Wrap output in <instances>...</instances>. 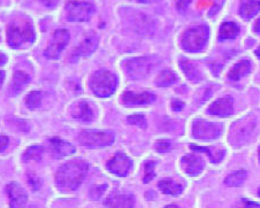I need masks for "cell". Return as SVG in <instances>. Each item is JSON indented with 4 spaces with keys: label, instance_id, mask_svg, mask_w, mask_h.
Returning a JSON list of instances; mask_svg holds the SVG:
<instances>
[{
    "label": "cell",
    "instance_id": "obj_45",
    "mask_svg": "<svg viewBox=\"0 0 260 208\" xmlns=\"http://www.w3.org/2000/svg\"><path fill=\"white\" fill-rule=\"evenodd\" d=\"M258 158H259V163H260V147H259V151H258Z\"/></svg>",
    "mask_w": 260,
    "mask_h": 208
},
{
    "label": "cell",
    "instance_id": "obj_13",
    "mask_svg": "<svg viewBox=\"0 0 260 208\" xmlns=\"http://www.w3.org/2000/svg\"><path fill=\"white\" fill-rule=\"evenodd\" d=\"M6 193L10 198L11 208H24L28 202V194L25 190L16 182L6 185Z\"/></svg>",
    "mask_w": 260,
    "mask_h": 208
},
{
    "label": "cell",
    "instance_id": "obj_39",
    "mask_svg": "<svg viewBox=\"0 0 260 208\" xmlns=\"http://www.w3.org/2000/svg\"><path fill=\"white\" fill-rule=\"evenodd\" d=\"M38 2L42 3L43 5L47 8H54L55 6L58 5L60 0H38Z\"/></svg>",
    "mask_w": 260,
    "mask_h": 208
},
{
    "label": "cell",
    "instance_id": "obj_32",
    "mask_svg": "<svg viewBox=\"0 0 260 208\" xmlns=\"http://www.w3.org/2000/svg\"><path fill=\"white\" fill-rule=\"evenodd\" d=\"M106 189H107V185L106 184L94 185V186H92V188L90 189L89 196H90L91 199H93V200H98V199L102 198L104 192L106 191Z\"/></svg>",
    "mask_w": 260,
    "mask_h": 208
},
{
    "label": "cell",
    "instance_id": "obj_24",
    "mask_svg": "<svg viewBox=\"0 0 260 208\" xmlns=\"http://www.w3.org/2000/svg\"><path fill=\"white\" fill-rule=\"evenodd\" d=\"M260 12V2L258 0H245L242 3L240 8V14L245 20L252 19Z\"/></svg>",
    "mask_w": 260,
    "mask_h": 208
},
{
    "label": "cell",
    "instance_id": "obj_22",
    "mask_svg": "<svg viewBox=\"0 0 260 208\" xmlns=\"http://www.w3.org/2000/svg\"><path fill=\"white\" fill-rule=\"evenodd\" d=\"M251 69H252V63H251L249 60H242V61L237 62L235 66L231 69V72L228 74L229 80L232 81L241 80L242 77L248 75V74L251 72Z\"/></svg>",
    "mask_w": 260,
    "mask_h": 208
},
{
    "label": "cell",
    "instance_id": "obj_37",
    "mask_svg": "<svg viewBox=\"0 0 260 208\" xmlns=\"http://www.w3.org/2000/svg\"><path fill=\"white\" fill-rule=\"evenodd\" d=\"M8 144H10V140H8V137L0 135V153L7 149Z\"/></svg>",
    "mask_w": 260,
    "mask_h": 208
},
{
    "label": "cell",
    "instance_id": "obj_30",
    "mask_svg": "<svg viewBox=\"0 0 260 208\" xmlns=\"http://www.w3.org/2000/svg\"><path fill=\"white\" fill-rule=\"evenodd\" d=\"M43 152H44V150H43L42 146H31V147H28V149L25 150V152L23 153L22 158L24 161L41 160Z\"/></svg>",
    "mask_w": 260,
    "mask_h": 208
},
{
    "label": "cell",
    "instance_id": "obj_18",
    "mask_svg": "<svg viewBox=\"0 0 260 208\" xmlns=\"http://www.w3.org/2000/svg\"><path fill=\"white\" fill-rule=\"evenodd\" d=\"M71 115L75 120L82 121V122L89 123L93 120L94 114L92 108L90 107L89 102L79 101L75 102L71 108Z\"/></svg>",
    "mask_w": 260,
    "mask_h": 208
},
{
    "label": "cell",
    "instance_id": "obj_11",
    "mask_svg": "<svg viewBox=\"0 0 260 208\" xmlns=\"http://www.w3.org/2000/svg\"><path fill=\"white\" fill-rule=\"evenodd\" d=\"M107 170L119 177H125L133 168V161L123 153H116L106 163Z\"/></svg>",
    "mask_w": 260,
    "mask_h": 208
},
{
    "label": "cell",
    "instance_id": "obj_7",
    "mask_svg": "<svg viewBox=\"0 0 260 208\" xmlns=\"http://www.w3.org/2000/svg\"><path fill=\"white\" fill-rule=\"evenodd\" d=\"M64 10L67 20L71 22H86L92 17L96 8L90 3L71 0L66 4Z\"/></svg>",
    "mask_w": 260,
    "mask_h": 208
},
{
    "label": "cell",
    "instance_id": "obj_38",
    "mask_svg": "<svg viewBox=\"0 0 260 208\" xmlns=\"http://www.w3.org/2000/svg\"><path fill=\"white\" fill-rule=\"evenodd\" d=\"M171 105H172L173 111H175V112H180V111L183 110V107H184V103L182 102L181 100H177V99H174V100H172Z\"/></svg>",
    "mask_w": 260,
    "mask_h": 208
},
{
    "label": "cell",
    "instance_id": "obj_19",
    "mask_svg": "<svg viewBox=\"0 0 260 208\" xmlns=\"http://www.w3.org/2000/svg\"><path fill=\"white\" fill-rule=\"evenodd\" d=\"M108 208H133L135 205V197L132 194H112L105 200Z\"/></svg>",
    "mask_w": 260,
    "mask_h": 208
},
{
    "label": "cell",
    "instance_id": "obj_5",
    "mask_svg": "<svg viewBox=\"0 0 260 208\" xmlns=\"http://www.w3.org/2000/svg\"><path fill=\"white\" fill-rule=\"evenodd\" d=\"M122 68L127 76L132 80H143L153 71L154 62L146 56L127 59L122 62Z\"/></svg>",
    "mask_w": 260,
    "mask_h": 208
},
{
    "label": "cell",
    "instance_id": "obj_44",
    "mask_svg": "<svg viewBox=\"0 0 260 208\" xmlns=\"http://www.w3.org/2000/svg\"><path fill=\"white\" fill-rule=\"evenodd\" d=\"M165 208H179V207H177L176 205H168V206H166Z\"/></svg>",
    "mask_w": 260,
    "mask_h": 208
},
{
    "label": "cell",
    "instance_id": "obj_1",
    "mask_svg": "<svg viewBox=\"0 0 260 208\" xmlns=\"http://www.w3.org/2000/svg\"><path fill=\"white\" fill-rule=\"evenodd\" d=\"M89 170V164L82 159L63 163L55 174V185L62 192L75 191L83 183Z\"/></svg>",
    "mask_w": 260,
    "mask_h": 208
},
{
    "label": "cell",
    "instance_id": "obj_41",
    "mask_svg": "<svg viewBox=\"0 0 260 208\" xmlns=\"http://www.w3.org/2000/svg\"><path fill=\"white\" fill-rule=\"evenodd\" d=\"M5 76H6L5 72L0 71V89H2V86L4 84V81H5Z\"/></svg>",
    "mask_w": 260,
    "mask_h": 208
},
{
    "label": "cell",
    "instance_id": "obj_28",
    "mask_svg": "<svg viewBox=\"0 0 260 208\" xmlns=\"http://www.w3.org/2000/svg\"><path fill=\"white\" fill-rule=\"evenodd\" d=\"M177 76L174 72L172 71H164L155 80V84L160 88H166V86H171L172 84L176 83Z\"/></svg>",
    "mask_w": 260,
    "mask_h": 208
},
{
    "label": "cell",
    "instance_id": "obj_40",
    "mask_svg": "<svg viewBox=\"0 0 260 208\" xmlns=\"http://www.w3.org/2000/svg\"><path fill=\"white\" fill-rule=\"evenodd\" d=\"M6 62H7L6 54H4V53H2V52H0V66H2V64H5Z\"/></svg>",
    "mask_w": 260,
    "mask_h": 208
},
{
    "label": "cell",
    "instance_id": "obj_29",
    "mask_svg": "<svg viewBox=\"0 0 260 208\" xmlns=\"http://www.w3.org/2000/svg\"><path fill=\"white\" fill-rule=\"evenodd\" d=\"M43 100V93L40 92V91H32L29 94H27L25 97V106H27L29 110H36L41 106Z\"/></svg>",
    "mask_w": 260,
    "mask_h": 208
},
{
    "label": "cell",
    "instance_id": "obj_4",
    "mask_svg": "<svg viewBox=\"0 0 260 208\" xmlns=\"http://www.w3.org/2000/svg\"><path fill=\"white\" fill-rule=\"evenodd\" d=\"M210 38V28L205 24L190 28L182 34L181 46L182 49L190 53H197L203 51Z\"/></svg>",
    "mask_w": 260,
    "mask_h": 208
},
{
    "label": "cell",
    "instance_id": "obj_26",
    "mask_svg": "<svg viewBox=\"0 0 260 208\" xmlns=\"http://www.w3.org/2000/svg\"><path fill=\"white\" fill-rule=\"evenodd\" d=\"M240 34V27L235 22H224L220 25L219 40L227 41L234 40Z\"/></svg>",
    "mask_w": 260,
    "mask_h": 208
},
{
    "label": "cell",
    "instance_id": "obj_27",
    "mask_svg": "<svg viewBox=\"0 0 260 208\" xmlns=\"http://www.w3.org/2000/svg\"><path fill=\"white\" fill-rule=\"evenodd\" d=\"M248 174H246L245 170H238L234 171L232 174H229L226 180H224V184L227 186H233V188H237V186H241L244 183Z\"/></svg>",
    "mask_w": 260,
    "mask_h": 208
},
{
    "label": "cell",
    "instance_id": "obj_35",
    "mask_svg": "<svg viewBox=\"0 0 260 208\" xmlns=\"http://www.w3.org/2000/svg\"><path fill=\"white\" fill-rule=\"evenodd\" d=\"M28 183H29L30 186H31L34 191H36V190L40 189L41 185H42L41 180L38 179V177H37L36 175H34V174H30V175L28 176Z\"/></svg>",
    "mask_w": 260,
    "mask_h": 208
},
{
    "label": "cell",
    "instance_id": "obj_9",
    "mask_svg": "<svg viewBox=\"0 0 260 208\" xmlns=\"http://www.w3.org/2000/svg\"><path fill=\"white\" fill-rule=\"evenodd\" d=\"M71 34L67 29H58L52 34L50 44L44 51V55L50 60H57L68 45Z\"/></svg>",
    "mask_w": 260,
    "mask_h": 208
},
{
    "label": "cell",
    "instance_id": "obj_21",
    "mask_svg": "<svg viewBox=\"0 0 260 208\" xmlns=\"http://www.w3.org/2000/svg\"><path fill=\"white\" fill-rule=\"evenodd\" d=\"M180 67L182 72L184 73V75L187 79L192 82V83H198L203 80V75L199 68L191 61H188V60H181L180 61Z\"/></svg>",
    "mask_w": 260,
    "mask_h": 208
},
{
    "label": "cell",
    "instance_id": "obj_2",
    "mask_svg": "<svg viewBox=\"0 0 260 208\" xmlns=\"http://www.w3.org/2000/svg\"><path fill=\"white\" fill-rule=\"evenodd\" d=\"M36 40L34 25L27 17H21L8 23L6 29V41L12 49H20L21 46L32 44Z\"/></svg>",
    "mask_w": 260,
    "mask_h": 208
},
{
    "label": "cell",
    "instance_id": "obj_33",
    "mask_svg": "<svg viewBox=\"0 0 260 208\" xmlns=\"http://www.w3.org/2000/svg\"><path fill=\"white\" fill-rule=\"evenodd\" d=\"M129 124L136 125V127H140L142 129L146 128V120L143 115H132L128 118Z\"/></svg>",
    "mask_w": 260,
    "mask_h": 208
},
{
    "label": "cell",
    "instance_id": "obj_31",
    "mask_svg": "<svg viewBox=\"0 0 260 208\" xmlns=\"http://www.w3.org/2000/svg\"><path fill=\"white\" fill-rule=\"evenodd\" d=\"M155 176V162L154 161H146L144 164V183H149L152 181Z\"/></svg>",
    "mask_w": 260,
    "mask_h": 208
},
{
    "label": "cell",
    "instance_id": "obj_23",
    "mask_svg": "<svg viewBox=\"0 0 260 208\" xmlns=\"http://www.w3.org/2000/svg\"><path fill=\"white\" fill-rule=\"evenodd\" d=\"M192 150L196 151V152H203V153H206L209 155V159L211 160V162L213 163H219L222 161V159L224 158V155H226V151L223 149H214V147H202V146H198V145H193L191 144L190 145Z\"/></svg>",
    "mask_w": 260,
    "mask_h": 208
},
{
    "label": "cell",
    "instance_id": "obj_12",
    "mask_svg": "<svg viewBox=\"0 0 260 208\" xmlns=\"http://www.w3.org/2000/svg\"><path fill=\"white\" fill-rule=\"evenodd\" d=\"M99 37L97 33L89 32L84 37V40L80 43V45L76 47L73 52V61H75L79 58H88L94 51L98 49Z\"/></svg>",
    "mask_w": 260,
    "mask_h": 208
},
{
    "label": "cell",
    "instance_id": "obj_16",
    "mask_svg": "<svg viewBox=\"0 0 260 208\" xmlns=\"http://www.w3.org/2000/svg\"><path fill=\"white\" fill-rule=\"evenodd\" d=\"M181 167L185 174L190 176H197L203 171L204 161L196 155L187 154L181 160Z\"/></svg>",
    "mask_w": 260,
    "mask_h": 208
},
{
    "label": "cell",
    "instance_id": "obj_8",
    "mask_svg": "<svg viewBox=\"0 0 260 208\" xmlns=\"http://www.w3.org/2000/svg\"><path fill=\"white\" fill-rule=\"evenodd\" d=\"M222 133V125L220 123L197 119L192 123V137L201 141H212L219 138Z\"/></svg>",
    "mask_w": 260,
    "mask_h": 208
},
{
    "label": "cell",
    "instance_id": "obj_3",
    "mask_svg": "<svg viewBox=\"0 0 260 208\" xmlns=\"http://www.w3.org/2000/svg\"><path fill=\"white\" fill-rule=\"evenodd\" d=\"M90 89L99 98H108L115 92L118 79L110 71H97L92 74L89 82Z\"/></svg>",
    "mask_w": 260,
    "mask_h": 208
},
{
    "label": "cell",
    "instance_id": "obj_43",
    "mask_svg": "<svg viewBox=\"0 0 260 208\" xmlns=\"http://www.w3.org/2000/svg\"><path fill=\"white\" fill-rule=\"evenodd\" d=\"M255 55H257V56H258V58L260 59V46L258 47V49H257V51H255Z\"/></svg>",
    "mask_w": 260,
    "mask_h": 208
},
{
    "label": "cell",
    "instance_id": "obj_15",
    "mask_svg": "<svg viewBox=\"0 0 260 208\" xmlns=\"http://www.w3.org/2000/svg\"><path fill=\"white\" fill-rule=\"evenodd\" d=\"M155 100V96L151 92H130L125 91L122 94V102L125 106H137V105H147Z\"/></svg>",
    "mask_w": 260,
    "mask_h": 208
},
{
    "label": "cell",
    "instance_id": "obj_42",
    "mask_svg": "<svg viewBox=\"0 0 260 208\" xmlns=\"http://www.w3.org/2000/svg\"><path fill=\"white\" fill-rule=\"evenodd\" d=\"M253 30L257 33H260V17L257 20V22L254 23V27H253Z\"/></svg>",
    "mask_w": 260,
    "mask_h": 208
},
{
    "label": "cell",
    "instance_id": "obj_25",
    "mask_svg": "<svg viewBox=\"0 0 260 208\" xmlns=\"http://www.w3.org/2000/svg\"><path fill=\"white\" fill-rule=\"evenodd\" d=\"M160 191L170 196H179L183 192V185L173 180H162L158 183Z\"/></svg>",
    "mask_w": 260,
    "mask_h": 208
},
{
    "label": "cell",
    "instance_id": "obj_36",
    "mask_svg": "<svg viewBox=\"0 0 260 208\" xmlns=\"http://www.w3.org/2000/svg\"><path fill=\"white\" fill-rule=\"evenodd\" d=\"M192 0H177L176 3V10L180 11V12H184L187 10L188 6L190 5V3H191Z\"/></svg>",
    "mask_w": 260,
    "mask_h": 208
},
{
    "label": "cell",
    "instance_id": "obj_17",
    "mask_svg": "<svg viewBox=\"0 0 260 208\" xmlns=\"http://www.w3.org/2000/svg\"><path fill=\"white\" fill-rule=\"evenodd\" d=\"M49 145L52 154L55 158L69 157V155H73L76 152L75 147L71 143L64 142L63 140H60V138H52V140L49 141Z\"/></svg>",
    "mask_w": 260,
    "mask_h": 208
},
{
    "label": "cell",
    "instance_id": "obj_47",
    "mask_svg": "<svg viewBox=\"0 0 260 208\" xmlns=\"http://www.w3.org/2000/svg\"><path fill=\"white\" fill-rule=\"evenodd\" d=\"M258 194H259V197H260V188H259V191H258Z\"/></svg>",
    "mask_w": 260,
    "mask_h": 208
},
{
    "label": "cell",
    "instance_id": "obj_6",
    "mask_svg": "<svg viewBox=\"0 0 260 208\" xmlns=\"http://www.w3.org/2000/svg\"><path fill=\"white\" fill-rule=\"evenodd\" d=\"M115 136L108 130H83L77 135L81 145L88 147L110 146L114 143Z\"/></svg>",
    "mask_w": 260,
    "mask_h": 208
},
{
    "label": "cell",
    "instance_id": "obj_20",
    "mask_svg": "<svg viewBox=\"0 0 260 208\" xmlns=\"http://www.w3.org/2000/svg\"><path fill=\"white\" fill-rule=\"evenodd\" d=\"M30 82V76L22 71H16L13 76L11 88H10V96L15 97L22 91L27 84Z\"/></svg>",
    "mask_w": 260,
    "mask_h": 208
},
{
    "label": "cell",
    "instance_id": "obj_34",
    "mask_svg": "<svg viewBox=\"0 0 260 208\" xmlns=\"http://www.w3.org/2000/svg\"><path fill=\"white\" fill-rule=\"evenodd\" d=\"M155 150H157V152L159 153H166V152H170L172 150V144L168 141H159L157 144H155Z\"/></svg>",
    "mask_w": 260,
    "mask_h": 208
},
{
    "label": "cell",
    "instance_id": "obj_46",
    "mask_svg": "<svg viewBox=\"0 0 260 208\" xmlns=\"http://www.w3.org/2000/svg\"><path fill=\"white\" fill-rule=\"evenodd\" d=\"M138 2H140V3H146L147 0H138Z\"/></svg>",
    "mask_w": 260,
    "mask_h": 208
},
{
    "label": "cell",
    "instance_id": "obj_10",
    "mask_svg": "<svg viewBox=\"0 0 260 208\" xmlns=\"http://www.w3.org/2000/svg\"><path fill=\"white\" fill-rule=\"evenodd\" d=\"M254 125L255 122L251 118H244L236 121L235 125L232 127V144L235 145L236 142H238L237 145H241L244 143L243 141L248 142L251 133L254 130Z\"/></svg>",
    "mask_w": 260,
    "mask_h": 208
},
{
    "label": "cell",
    "instance_id": "obj_14",
    "mask_svg": "<svg viewBox=\"0 0 260 208\" xmlns=\"http://www.w3.org/2000/svg\"><path fill=\"white\" fill-rule=\"evenodd\" d=\"M234 112V102L231 97H223L211 103L207 108V113L219 118H228Z\"/></svg>",
    "mask_w": 260,
    "mask_h": 208
}]
</instances>
